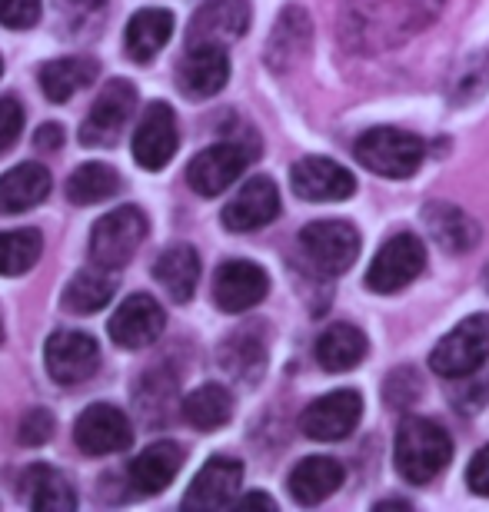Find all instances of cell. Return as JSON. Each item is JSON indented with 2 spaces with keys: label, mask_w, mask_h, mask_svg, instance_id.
I'll use <instances>...</instances> for the list:
<instances>
[{
  "label": "cell",
  "mask_w": 489,
  "mask_h": 512,
  "mask_svg": "<svg viewBox=\"0 0 489 512\" xmlns=\"http://www.w3.org/2000/svg\"><path fill=\"white\" fill-rule=\"evenodd\" d=\"M396 473L410 486H426L450 466L453 459V439L450 433L426 416H406L396 429Z\"/></svg>",
  "instance_id": "obj_1"
},
{
  "label": "cell",
  "mask_w": 489,
  "mask_h": 512,
  "mask_svg": "<svg viewBox=\"0 0 489 512\" xmlns=\"http://www.w3.org/2000/svg\"><path fill=\"white\" fill-rule=\"evenodd\" d=\"M426 147L420 137L396 127H373L356 140V160L370 173L390 180H406L420 170Z\"/></svg>",
  "instance_id": "obj_2"
},
{
  "label": "cell",
  "mask_w": 489,
  "mask_h": 512,
  "mask_svg": "<svg viewBox=\"0 0 489 512\" xmlns=\"http://www.w3.org/2000/svg\"><path fill=\"white\" fill-rule=\"evenodd\" d=\"M489 360V313L466 316L433 346L430 366L443 380H466Z\"/></svg>",
  "instance_id": "obj_3"
},
{
  "label": "cell",
  "mask_w": 489,
  "mask_h": 512,
  "mask_svg": "<svg viewBox=\"0 0 489 512\" xmlns=\"http://www.w3.org/2000/svg\"><path fill=\"white\" fill-rule=\"evenodd\" d=\"M147 237V217L140 207H117L104 213L90 230V260L104 270H120L134 260Z\"/></svg>",
  "instance_id": "obj_4"
},
{
  "label": "cell",
  "mask_w": 489,
  "mask_h": 512,
  "mask_svg": "<svg viewBox=\"0 0 489 512\" xmlns=\"http://www.w3.org/2000/svg\"><path fill=\"white\" fill-rule=\"evenodd\" d=\"M300 253L313 273L343 276L360 256V233L353 223L317 220L300 230Z\"/></svg>",
  "instance_id": "obj_5"
},
{
  "label": "cell",
  "mask_w": 489,
  "mask_h": 512,
  "mask_svg": "<svg viewBox=\"0 0 489 512\" xmlns=\"http://www.w3.org/2000/svg\"><path fill=\"white\" fill-rule=\"evenodd\" d=\"M346 10H350V17L360 20L363 37H376L380 44H390L386 34L400 40L413 27L426 24L440 10V0H353Z\"/></svg>",
  "instance_id": "obj_6"
},
{
  "label": "cell",
  "mask_w": 489,
  "mask_h": 512,
  "mask_svg": "<svg viewBox=\"0 0 489 512\" xmlns=\"http://www.w3.org/2000/svg\"><path fill=\"white\" fill-rule=\"evenodd\" d=\"M134 110H137V87L130 80H110L94 100V107H90L84 127H80V143L84 147H114L124 137Z\"/></svg>",
  "instance_id": "obj_7"
},
{
  "label": "cell",
  "mask_w": 489,
  "mask_h": 512,
  "mask_svg": "<svg viewBox=\"0 0 489 512\" xmlns=\"http://www.w3.org/2000/svg\"><path fill=\"white\" fill-rule=\"evenodd\" d=\"M426 266V247L413 233H396L373 256L370 270H366V286L373 293H400L406 290Z\"/></svg>",
  "instance_id": "obj_8"
},
{
  "label": "cell",
  "mask_w": 489,
  "mask_h": 512,
  "mask_svg": "<svg viewBox=\"0 0 489 512\" xmlns=\"http://www.w3.org/2000/svg\"><path fill=\"white\" fill-rule=\"evenodd\" d=\"M257 157V150H247V143L227 140L213 143V147L200 150L187 167V183L200 197H220L223 190L233 187V180H240V173L247 170V163Z\"/></svg>",
  "instance_id": "obj_9"
},
{
  "label": "cell",
  "mask_w": 489,
  "mask_h": 512,
  "mask_svg": "<svg viewBox=\"0 0 489 512\" xmlns=\"http://www.w3.org/2000/svg\"><path fill=\"white\" fill-rule=\"evenodd\" d=\"M44 363L57 386H80L100 370V346L90 333L57 330L44 346Z\"/></svg>",
  "instance_id": "obj_10"
},
{
  "label": "cell",
  "mask_w": 489,
  "mask_h": 512,
  "mask_svg": "<svg viewBox=\"0 0 489 512\" xmlns=\"http://www.w3.org/2000/svg\"><path fill=\"white\" fill-rule=\"evenodd\" d=\"M74 443L80 453H87V456L124 453V449L134 443V426H130L124 409H117L110 403H94L77 416Z\"/></svg>",
  "instance_id": "obj_11"
},
{
  "label": "cell",
  "mask_w": 489,
  "mask_h": 512,
  "mask_svg": "<svg viewBox=\"0 0 489 512\" xmlns=\"http://www.w3.org/2000/svg\"><path fill=\"white\" fill-rule=\"evenodd\" d=\"M363 416V396L353 393V389H336V393H326L320 399L303 409L300 416V429L317 443H340L356 429Z\"/></svg>",
  "instance_id": "obj_12"
},
{
  "label": "cell",
  "mask_w": 489,
  "mask_h": 512,
  "mask_svg": "<svg viewBox=\"0 0 489 512\" xmlns=\"http://www.w3.org/2000/svg\"><path fill=\"white\" fill-rule=\"evenodd\" d=\"M270 276L250 260H227L213 276V300L223 313H247L267 300Z\"/></svg>",
  "instance_id": "obj_13"
},
{
  "label": "cell",
  "mask_w": 489,
  "mask_h": 512,
  "mask_svg": "<svg viewBox=\"0 0 489 512\" xmlns=\"http://www.w3.org/2000/svg\"><path fill=\"white\" fill-rule=\"evenodd\" d=\"M163 326H167V313L163 306L147 293L127 296L117 306V313L110 316V340L124 350H144V346L157 343Z\"/></svg>",
  "instance_id": "obj_14"
},
{
  "label": "cell",
  "mask_w": 489,
  "mask_h": 512,
  "mask_svg": "<svg viewBox=\"0 0 489 512\" xmlns=\"http://www.w3.org/2000/svg\"><path fill=\"white\" fill-rule=\"evenodd\" d=\"M180 147V130H177V117H173L170 104H157L147 107V114L140 117V124L134 130V160L144 170H163L173 160V153Z\"/></svg>",
  "instance_id": "obj_15"
},
{
  "label": "cell",
  "mask_w": 489,
  "mask_h": 512,
  "mask_svg": "<svg viewBox=\"0 0 489 512\" xmlns=\"http://www.w3.org/2000/svg\"><path fill=\"white\" fill-rule=\"evenodd\" d=\"M230 80V57L220 44H193L177 67V84L190 100L217 97Z\"/></svg>",
  "instance_id": "obj_16"
},
{
  "label": "cell",
  "mask_w": 489,
  "mask_h": 512,
  "mask_svg": "<svg viewBox=\"0 0 489 512\" xmlns=\"http://www.w3.org/2000/svg\"><path fill=\"white\" fill-rule=\"evenodd\" d=\"M290 183H293V193L310 203H340V200H350L356 190L353 173L326 157L300 160L290 173Z\"/></svg>",
  "instance_id": "obj_17"
},
{
  "label": "cell",
  "mask_w": 489,
  "mask_h": 512,
  "mask_svg": "<svg viewBox=\"0 0 489 512\" xmlns=\"http://www.w3.org/2000/svg\"><path fill=\"white\" fill-rule=\"evenodd\" d=\"M280 213V190L270 177H253L240 187V193L223 207V227L230 233H250L267 227Z\"/></svg>",
  "instance_id": "obj_18"
},
{
  "label": "cell",
  "mask_w": 489,
  "mask_h": 512,
  "mask_svg": "<svg viewBox=\"0 0 489 512\" xmlns=\"http://www.w3.org/2000/svg\"><path fill=\"white\" fill-rule=\"evenodd\" d=\"M243 483V463L230 456H213L207 466L193 476V483L183 496L187 509H223L237 503Z\"/></svg>",
  "instance_id": "obj_19"
},
{
  "label": "cell",
  "mask_w": 489,
  "mask_h": 512,
  "mask_svg": "<svg viewBox=\"0 0 489 512\" xmlns=\"http://www.w3.org/2000/svg\"><path fill=\"white\" fill-rule=\"evenodd\" d=\"M250 27V7L247 0H207L190 24L187 47L193 44H220L227 47L240 40Z\"/></svg>",
  "instance_id": "obj_20"
},
{
  "label": "cell",
  "mask_w": 489,
  "mask_h": 512,
  "mask_svg": "<svg viewBox=\"0 0 489 512\" xmlns=\"http://www.w3.org/2000/svg\"><path fill=\"white\" fill-rule=\"evenodd\" d=\"M180 466H183V449L177 443H170V439H160V443L147 446L144 453L130 463L127 473H130V483L137 486V493L157 496L177 479Z\"/></svg>",
  "instance_id": "obj_21"
},
{
  "label": "cell",
  "mask_w": 489,
  "mask_h": 512,
  "mask_svg": "<svg viewBox=\"0 0 489 512\" xmlns=\"http://www.w3.org/2000/svg\"><path fill=\"white\" fill-rule=\"evenodd\" d=\"M343 466L333 456H310L300 466H293V473L287 479L293 503L300 506H317L326 496H333L343 486Z\"/></svg>",
  "instance_id": "obj_22"
},
{
  "label": "cell",
  "mask_w": 489,
  "mask_h": 512,
  "mask_svg": "<svg viewBox=\"0 0 489 512\" xmlns=\"http://www.w3.org/2000/svg\"><path fill=\"white\" fill-rule=\"evenodd\" d=\"M17 496L37 512H70L77 506L74 486L67 483L64 473H57V469H50V466L24 469L20 486H17Z\"/></svg>",
  "instance_id": "obj_23"
},
{
  "label": "cell",
  "mask_w": 489,
  "mask_h": 512,
  "mask_svg": "<svg viewBox=\"0 0 489 512\" xmlns=\"http://www.w3.org/2000/svg\"><path fill=\"white\" fill-rule=\"evenodd\" d=\"M100 77V64L94 57H57L40 67V90L54 104H67Z\"/></svg>",
  "instance_id": "obj_24"
},
{
  "label": "cell",
  "mask_w": 489,
  "mask_h": 512,
  "mask_svg": "<svg viewBox=\"0 0 489 512\" xmlns=\"http://www.w3.org/2000/svg\"><path fill=\"white\" fill-rule=\"evenodd\" d=\"M366 333L353 323H333L317 336V363L326 373H346L366 360Z\"/></svg>",
  "instance_id": "obj_25"
},
{
  "label": "cell",
  "mask_w": 489,
  "mask_h": 512,
  "mask_svg": "<svg viewBox=\"0 0 489 512\" xmlns=\"http://www.w3.org/2000/svg\"><path fill=\"white\" fill-rule=\"evenodd\" d=\"M173 34V14L170 10H160V7H147V10H137L127 24V34H124V50L130 60L137 64H150Z\"/></svg>",
  "instance_id": "obj_26"
},
{
  "label": "cell",
  "mask_w": 489,
  "mask_h": 512,
  "mask_svg": "<svg viewBox=\"0 0 489 512\" xmlns=\"http://www.w3.org/2000/svg\"><path fill=\"white\" fill-rule=\"evenodd\" d=\"M50 193V173L40 163H20L0 177V213H24L44 203Z\"/></svg>",
  "instance_id": "obj_27"
},
{
  "label": "cell",
  "mask_w": 489,
  "mask_h": 512,
  "mask_svg": "<svg viewBox=\"0 0 489 512\" xmlns=\"http://www.w3.org/2000/svg\"><path fill=\"white\" fill-rule=\"evenodd\" d=\"M423 220L430 227L433 240L446 253H470L480 243V227L460 207H453V203H430L423 210Z\"/></svg>",
  "instance_id": "obj_28"
},
{
  "label": "cell",
  "mask_w": 489,
  "mask_h": 512,
  "mask_svg": "<svg viewBox=\"0 0 489 512\" xmlns=\"http://www.w3.org/2000/svg\"><path fill=\"white\" fill-rule=\"evenodd\" d=\"M154 276L157 283L167 290L177 303H187L193 290H197L200 283V256L193 247L187 243H180V247H170L157 256L154 263Z\"/></svg>",
  "instance_id": "obj_29"
},
{
  "label": "cell",
  "mask_w": 489,
  "mask_h": 512,
  "mask_svg": "<svg viewBox=\"0 0 489 512\" xmlns=\"http://www.w3.org/2000/svg\"><path fill=\"white\" fill-rule=\"evenodd\" d=\"M117 280L110 276V270L97 266V270H80L74 280L64 286V310L77 316H90L114 300Z\"/></svg>",
  "instance_id": "obj_30"
},
{
  "label": "cell",
  "mask_w": 489,
  "mask_h": 512,
  "mask_svg": "<svg viewBox=\"0 0 489 512\" xmlns=\"http://www.w3.org/2000/svg\"><path fill=\"white\" fill-rule=\"evenodd\" d=\"M183 419L193 426V429H203V433H210V429H220L230 423L233 416V396L227 386L220 383H207V386H197L193 393L183 399Z\"/></svg>",
  "instance_id": "obj_31"
},
{
  "label": "cell",
  "mask_w": 489,
  "mask_h": 512,
  "mask_svg": "<svg viewBox=\"0 0 489 512\" xmlns=\"http://www.w3.org/2000/svg\"><path fill=\"white\" fill-rule=\"evenodd\" d=\"M263 363H267V346H263L257 330L230 333L220 346V366L243 383L257 380L263 373Z\"/></svg>",
  "instance_id": "obj_32"
},
{
  "label": "cell",
  "mask_w": 489,
  "mask_h": 512,
  "mask_svg": "<svg viewBox=\"0 0 489 512\" xmlns=\"http://www.w3.org/2000/svg\"><path fill=\"white\" fill-rule=\"evenodd\" d=\"M120 190V173L110 163H80L67 180V200L77 207L110 200Z\"/></svg>",
  "instance_id": "obj_33"
},
{
  "label": "cell",
  "mask_w": 489,
  "mask_h": 512,
  "mask_svg": "<svg viewBox=\"0 0 489 512\" xmlns=\"http://www.w3.org/2000/svg\"><path fill=\"white\" fill-rule=\"evenodd\" d=\"M307 44H310V20L300 7H290L287 14L280 17V24L270 37V47H267L270 67L283 70L287 64H293V60L307 50Z\"/></svg>",
  "instance_id": "obj_34"
},
{
  "label": "cell",
  "mask_w": 489,
  "mask_h": 512,
  "mask_svg": "<svg viewBox=\"0 0 489 512\" xmlns=\"http://www.w3.org/2000/svg\"><path fill=\"white\" fill-rule=\"evenodd\" d=\"M40 253H44V237L40 230L20 227L0 233V276H24L34 270Z\"/></svg>",
  "instance_id": "obj_35"
},
{
  "label": "cell",
  "mask_w": 489,
  "mask_h": 512,
  "mask_svg": "<svg viewBox=\"0 0 489 512\" xmlns=\"http://www.w3.org/2000/svg\"><path fill=\"white\" fill-rule=\"evenodd\" d=\"M50 436H54V416H50L44 406H34V409H27V413L20 416V423H17V443H24V446H44Z\"/></svg>",
  "instance_id": "obj_36"
},
{
  "label": "cell",
  "mask_w": 489,
  "mask_h": 512,
  "mask_svg": "<svg viewBox=\"0 0 489 512\" xmlns=\"http://www.w3.org/2000/svg\"><path fill=\"white\" fill-rule=\"evenodd\" d=\"M40 20V0H0V24L10 30H27Z\"/></svg>",
  "instance_id": "obj_37"
},
{
  "label": "cell",
  "mask_w": 489,
  "mask_h": 512,
  "mask_svg": "<svg viewBox=\"0 0 489 512\" xmlns=\"http://www.w3.org/2000/svg\"><path fill=\"white\" fill-rule=\"evenodd\" d=\"M24 130V107L14 97H0V153H7Z\"/></svg>",
  "instance_id": "obj_38"
},
{
  "label": "cell",
  "mask_w": 489,
  "mask_h": 512,
  "mask_svg": "<svg viewBox=\"0 0 489 512\" xmlns=\"http://www.w3.org/2000/svg\"><path fill=\"white\" fill-rule=\"evenodd\" d=\"M466 486H470L476 496H489V446H483L480 453L470 459V469H466Z\"/></svg>",
  "instance_id": "obj_39"
},
{
  "label": "cell",
  "mask_w": 489,
  "mask_h": 512,
  "mask_svg": "<svg viewBox=\"0 0 489 512\" xmlns=\"http://www.w3.org/2000/svg\"><path fill=\"white\" fill-rule=\"evenodd\" d=\"M37 150H57L60 143H64V130H60L57 124H44L37 130Z\"/></svg>",
  "instance_id": "obj_40"
},
{
  "label": "cell",
  "mask_w": 489,
  "mask_h": 512,
  "mask_svg": "<svg viewBox=\"0 0 489 512\" xmlns=\"http://www.w3.org/2000/svg\"><path fill=\"white\" fill-rule=\"evenodd\" d=\"M237 506H263V509H277V503H273L270 496H263V493H250V496H243V499H237Z\"/></svg>",
  "instance_id": "obj_41"
},
{
  "label": "cell",
  "mask_w": 489,
  "mask_h": 512,
  "mask_svg": "<svg viewBox=\"0 0 489 512\" xmlns=\"http://www.w3.org/2000/svg\"><path fill=\"white\" fill-rule=\"evenodd\" d=\"M486 290H489V266H486Z\"/></svg>",
  "instance_id": "obj_42"
},
{
  "label": "cell",
  "mask_w": 489,
  "mask_h": 512,
  "mask_svg": "<svg viewBox=\"0 0 489 512\" xmlns=\"http://www.w3.org/2000/svg\"><path fill=\"white\" fill-rule=\"evenodd\" d=\"M0 74H4V60H0Z\"/></svg>",
  "instance_id": "obj_43"
},
{
  "label": "cell",
  "mask_w": 489,
  "mask_h": 512,
  "mask_svg": "<svg viewBox=\"0 0 489 512\" xmlns=\"http://www.w3.org/2000/svg\"><path fill=\"white\" fill-rule=\"evenodd\" d=\"M0 340H4V330H0Z\"/></svg>",
  "instance_id": "obj_44"
}]
</instances>
